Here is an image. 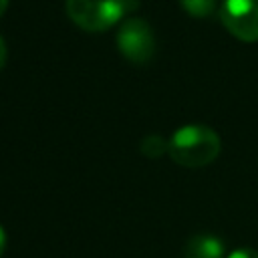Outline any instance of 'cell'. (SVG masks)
<instances>
[{"label":"cell","mask_w":258,"mask_h":258,"mask_svg":"<svg viewBox=\"0 0 258 258\" xmlns=\"http://www.w3.org/2000/svg\"><path fill=\"white\" fill-rule=\"evenodd\" d=\"M226 246L222 238L210 232L194 234L183 246V258H224Z\"/></svg>","instance_id":"cell-5"},{"label":"cell","mask_w":258,"mask_h":258,"mask_svg":"<svg viewBox=\"0 0 258 258\" xmlns=\"http://www.w3.org/2000/svg\"><path fill=\"white\" fill-rule=\"evenodd\" d=\"M117 48L127 60L143 64L155 52V34L143 18H127L117 32Z\"/></svg>","instance_id":"cell-3"},{"label":"cell","mask_w":258,"mask_h":258,"mask_svg":"<svg viewBox=\"0 0 258 258\" xmlns=\"http://www.w3.org/2000/svg\"><path fill=\"white\" fill-rule=\"evenodd\" d=\"M220 20L238 40H258V0H224L220 6Z\"/></svg>","instance_id":"cell-4"},{"label":"cell","mask_w":258,"mask_h":258,"mask_svg":"<svg viewBox=\"0 0 258 258\" xmlns=\"http://www.w3.org/2000/svg\"><path fill=\"white\" fill-rule=\"evenodd\" d=\"M139 149L145 157L157 159L161 157L165 151H169V139H163L161 135H145L139 143Z\"/></svg>","instance_id":"cell-6"},{"label":"cell","mask_w":258,"mask_h":258,"mask_svg":"<svg viewBox=\"0 0 258 258\" xmlns=\"http://www.w3.org/2000/svg\"><path fill=\"white\" fill-rule=\"evenodd\" d=\"M222 149L220 135L208 125H183L169 137V157L183 167L210 165Z\"/></svg>","instance_id":"cell-1"},{"label":"cell","mask_w":258,"mask_h":258,"mask_svg":"<svg viewBox=\"0 0 258 258\" xmlns=\"http://www.w3.org/2000/svg\"><path fill=\"white\" fill-rule=\"evenodd\" d=\"M6 230L0 226V258H2V254H4V250H6Z\"/></svg>","instance_id":"cell-10"},{"label":"cell","mask_w":258,"mask_h":258,"mask_svg":"<svg viewBox=\"0 0 258 258\" xmlns=\"http://www.w3.org/2000/svg\"><path fill=\"white\" fill-rule=\"evenodd\" d=\"M6 54H8V50H6V42H4V38L0 36V69H2L4 62H6Z\"/></svg>","instance_id":"cell-9"},{"label":"cell","mask_w":258,"mask_h":258,"mask_svg":"<svg viewBox=\"0 0 258 258\" xmlns=\"http://www.w3.org/2000/svg\"><path fill=\"white\" fill-rule=\"evenodd\" d=\"M228 258H258V252L254 248H248V246H242V248H236L228 254Z\"/></svg>","instance_id":"cell-8"},{"label":"cell","mask_w":258,"mask_h":258,"mask_svg":"<svg viewBox=\"0 0 258 258\" xmlns=\"http://www.w3.org/2000/svg\"><path fill=\"white\" fill-rule=\"evenodd\" d=\"M179 4L194 18H206L216 10L218 0H179Z\"/></svg>","instance_id":"cell-7"},{"label":"cell","mask_w":258,"mask_h":258,"mask_svg":"<svg viewBox=\"0 0 258 258\" xmlns=\"http://www.w3.org/2000/svg\"><path fill=\"white\" fill-rule=\"evenodd\" d=\"M137 0H64L69 18L87 32H105L127 12L137 8Z\"/></svg>","instance_id":"cell-2"},{"label":"cell","mask_w":258,"mask_h":258,"mask_svg":"<svg viewBox=\"0 0 258 258\" xmlns=\"http://www.w3.org/2000/svg\"><path fill=\"white\" fill-rule=\"evenodd\" d=\"M6 8H8V0H0V16L6 12Z\"/></svg>","instance_id":"cell-11"}]
</instances>
